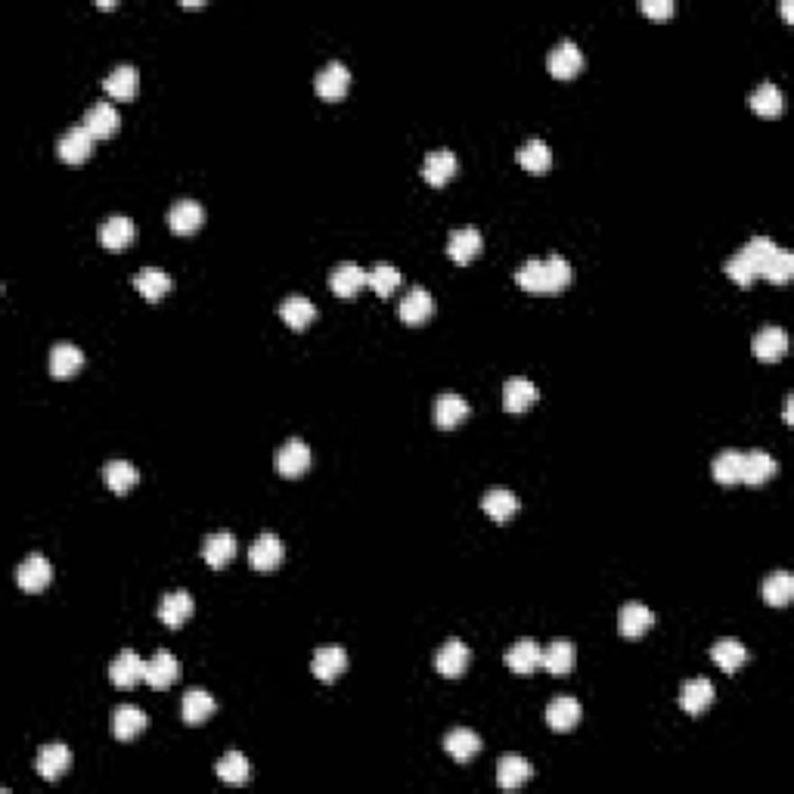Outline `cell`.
Instances as JSON below:
<instances>
[{
  "mask_svg": "<svg viewBox=\"0 0 794 794\" xmlns=\"http://www.w3.org/2000/svg\"><path fill=\"white\" fill-rule=\"evenodd\" d=\"M571 279H574V270L561 255L531 258V261L518 264L516 270V283L528 292H559L565 289Z\"/></svg>",
  "mask_w": 794,
  "mask_h": 794,
  "instance_id": "6da1fadb",
  "label": "cell"
},
{
  "mask_svg": "<svg viewBox=\"0 0 794 794\" xmlns=\"http://www.w3.org/2000/svg\"><path fill=\"white\" fill-rule=\"evenodd\" d=\"M50 580H53V565L41 556V552H32V556H25L23 561H19L16 583L25 589V593H41Z\"/></svg>",
  "mask_w": 794,
  "mask_h": 794,
  "instance_id": "7a4b0ae2",
  "label": "cell"
},
{
  "mask_svg": "<svg viewBox=\"0 0 794 794\" xmlns=\"http://www.w3.org/2000/svg\"><path fill=\"white\" fill-rule=\"evenodd\" d=\"M314 87H317V94L323 96V100H342V96L348 94V87H351L348 66L339 62V59L326 62V66L317 72V78H314Z\"/></svg>",
  "mask_w": 794,
  "mask_h": 794,
  "instance_id": "3957f363",
  "label": "cell"
},
{
  "mask_svg": "<svg viewBox=\"0 0 794 794\" xmlns=\"http://www.w3.org/2000/svg\"><path fill=\"white\" fill-rule=\"evenodd\" d=\"M283 556H286L283 540H279L277 534H270V531L261 534V537H258L255 543H251V550H249L251 568H255V571H261V574L277 571L279 561H283Z\"/></svg>",
  "mask_w": 794,
  "mask_h": 794,
  "instance_id": "277c9868",
  "label": "cell"
},
{
  "mask_svg": "<svg viewBox=\"0 0 794 794\" xmlns=\"http://www.w3.org/2000/svg\"><path fill=\"white\" fill-rule=\"evenodd\" d=\"M56 152H59V159L68 161V165H81V161L90 159V152H94V133L84 128V124H75V128H68L59 137Z\"/></svg>",
  "mask_w": 794,
  "mask_h": 794,
  "instance_id": "5b68a950",
  "label": "cell"
},
{
  "mask_svg": "<svg viewBox=\"0 0 794 794\" xmlns=\"http://www.w3.org/2000/svg\"><path fill=\"white\" fill-rule=\"evenodd\" d=\"M367 283H370V270H363V267L354 261L335 264L333 273H329V286H333V292L339 295V298H354Z\"/></svg>",
  "mask_w": 794,
  "mask_h": 794,
  "instance_id": "8992f818",
  "label": "cell"
},
{
  "mask_svg": "<svg viewBox=\"0 0 794 794\" xmlns=\"http://www.w3.org/2000/svg\"><path fill=\"white\" fill-rule=\"evenodd\" d=\"M546 66H550L552 78H559V81L574 78V75H578L580 68H583L580 47L574 44V41H559V44L550 50V59H546Z\"/></svg>",
  "mask_w": 794,
  "mask_h": 794,
  "instance_id": "52a82bcc",
  "label": "cell"
},
{
  "mask_svg": "<svg viewBox=\"0 0 794 794\" xmlns=\"http://www.w3.org/2000/svg\"><path fill=\"white\" fill-rule=\"evenodd\" d=\"M277 469L283 478H301L311 469V447L301 438H289L277 453Z\"/></svg>",
  "mask_w": 794,
  "mask_h": 794,
  "instance_id": "ba28073f",
  "label": "cell"
},
{
  "mask_svg": "<svg viewBox=\"0 0 794 794\" xmlns=\"http://www.w3.org/2000/svg\"><path fill=\"white\" fill-rule=\"evenodd\" d=\"M196 611L193 606V596L187 593V589H171V593L161 596L159 602V621L165 624V627H184V624L189 621V615Z\"/></svg>",
  "mask_w": 794,
  "mask_h": 794,
  "instance_id": "9c48e42d",
  "label": "cell"
},
{
  "mask_svg": "<svg viewBox=\"0 0 794 794\" xmlns=\"http://www.w3.org/2000/svg\"><path fill=\"white\" fill-rule=\"evenodd\" d=\"M432 311H434V298H432V292L423 289V286H413L397 305V314L406 326H423V323L432 317Z\"/></svg>",
  "mask_w": 794,
  "mask_h": 794,
  "instance_id": "30bf717a",
  "label": "cell"
},
{
  "mask_svg": "<svg viewBox=\"0 0 794 794\" xmlns=\"http://www.w3.org/2000/svg\"><path fill=\"white\" fill-rule=\"evenodd\" d=\"M109 680L115 683L118 689H133L140 683V680H146V662L137 655L133 649H124L122 655L112 662L109 667Z\"/></svg>",
  "mask_w": 794,
  "mask_h": 794,
  "instance_id": "8fae6325",
  "label": "cell"
},
{
  "mask_svg": "<svg viewBox=\"0 0 794 794\" xmlns=\"http://www.w3.org/2000/svg\"><path fill=\"white\" fill-rule=\"evenodd\" d=\"M580 716H583V707L571 695H556V698L546 705V723H550L556 733H571L580 723Z\"/></svg>",
  "mask_w": 794,
  "mask_h": 794,
  "instance_id": "7c38bea8",
  "label": "cell"
},
{
  "mask_svg": "<svg viewBox=\"0 0 794 794\" xmlns=\"http://www.w3.org/2000/svg\"><path fill=\"white\" fill-rule=\"evenodd\" d=\"M711 705H714V683L707 677H695V680H689V683H683V689H680V707H683L686 714L698 716V714H705Z\"/></svg>",
  "mask_w": 794,
  "mask_h": 794,
  "instance_id": "4fadbf2b",
  "label": "cell"
},
{
  "mask_svg": "<svg viewBox=\"0 0 794 794\" xmlns=\"http://www.w3.org/2000/svg\"><path fill=\"white\" fill-rule=\"evenodd\" d=\"M469 662H472V652H469V645L462 639H447L438 649V655H434V667L444 677H462Z\"/></svg>",
  "mask_w": 794,
  "mask_h": 794,
  "instance_id": "5bb4252c",
  "label": "cell"
},
{
  "mask_svg": "<svg viewBox=\"0 0 794 794\" xmlns=\"http://www.w3.org/2000/svg\"><path fill=\"white\" fill-rule=\"evenodd\" d=\"M751 348H754V354L761 357V360L776 363L782 360L785 351H789V333H785L782 326H763L761 333L754 335Z\"/></svg>",
  "mask_w": 794,
  "mask_h": 794,
  "instance_id": "9a60e30c",
  "label": "cell"
},
{
  "mask_svg": "<svg viewBox=\"0 0 794 794\" xmlns=\"http://www.w3.org/2000/svg\"><path fill=\"white\" fill-rule=\"evenodd\" d=\"M168 224H171V230L180 236L196 233V230L205 224V208L193 199H180V202H174L171 212H168Z\"/></svg>",
  "mask_w": 794,
  "mask_h": 794,
  "instance_id": "2e32d148",
  "label": "cell"
},
{
  "mask_svg": "<svg viewBox=\"0 0 794 794\" xmlns=\"http://www.w3.org/2000/svg\"><path fill=\"white\" fill-rule=\"evenodd\" d=\"M68 763H72V754L62 742H50L41 748L38 754V776L47 779V782H56V779L66 776Z\"/></svg>",
  "mask_w": 794,
  "mask_h": 794,
  "instance_id": "e0dca14e",
  "label": "cell"
},
{
  "mask_svg": "<svg viewBox=\"0 0 794 794\" xmlns=\"http://www.w3.org/2000/svg\"><path fill=\"white\" fill-rule=\"evenodd\" d=\"M81 124L90 133H94V140H106V137H112V133L118 131L122 118H118V112H115V106H112V103L100 100V103H94V106L87 109V115H84Z\"/></svg>",
  "mask_w": 794,
  "mask_h": 794,
  "instance_id": "ac0fdd59",
  "label": "cell"
},
{
  "mask_svg": "<svg viewBox=\"0 0 794 794\" xmlns=\"http://www.w3.org/2000/svg\"><path fill=\"white\" fill-rule=\"evenodd\" d=\"M178 677H180V662L171 655V652L159 649L156 655L146 662V683H150L152 689H168Z\"/></svg>",
  "mask_w": 794,
  "mask_h": 794,
  "instance_id": "d6986e66",
  "label": "cell"
},
{
  "mask_svg": "<svg viewBox=\"0 0 794 794\" xmlns=\"http://www.w3.org/2000/svg\"><path fill=\"white\" fill-rule=\"evenodd\" d=\"M540 662H543V649L528 636L512 643L509 652H506V664H509V671H516V673H534L540 667Z\"/></svg>",
  "mask_w": 794,
  "mask_h": 794,
  "instance_id": "ffe728a7",
  "label": "cell"
},
{
  "mask_svg": "<svg viewBox=\"0 0 794 794\" xmlns=\"http://www.w3.org/2000/svg\"><path fill=\"white\" fill-rule=\"evenodd\" d=\"M481 245L484 239L475 227H462V230H453L451 239H447V255H451L456 264H469L472 258L481 255Z\"/></svg>",
  "mask_w": 794,
  "mask_h": 794,
  "instance_id": "44dd1931",
  "label": "cell"
},
{
  "mask_svg": "<svg viewBox=\"0 0 794 794\" xmlns=\"http://www.w3.org/2000/svg\"><path fill=\"white\" fill-rule=\"evenodd\" d=\"M652 624H655V615L643 602H627L621 608V615H617V627H621V634L627 639H639L645 630H652Z\"/></svg>",
  "mask_w": 794,
  "mask_h": 794,
  "instance_id": "7402d4cb",
  "label": "cell"
},
{
  "mask_svg": "<svg viewBox=\"0 0 794 794\" xmlns=\"http://www.w3.org/2000/svg\"><path fill=\"white\" fill-rule=\"evenodd\" d=\"M456 165H460V161H456V156L451 150H432L425 156V161H423V178H425V184H432V187H444L447 180L453 178L456 174Z\"/></svg>",
  "mask_w": 794,
  "mask_h": 794,
  "instance_id": "603a6c76",
  "label": "cell"
},
{
  "mask_svg": "<svg viewBox=\"0 0 794 794\" xmlns=\"http://www.w3.org/2000/svg\"><path fill=\"white\" fill-rule=\"evenodd\" d=\"M81 367H84V351L78 348V344H72V342L53 344V351H50V376L53 379H68Z\"/></svg>",
  "mask_w": 794,
  "mask_h": 794,
  "instance_id": "cb8c5ba5",
  "label": "cell"
},
{
  "mask_svg": "<svg viewBox=\"0 0 794 794\" xmlns=\"http://www.w3.org/2000/svg\"><path fill=\"white\" fill-rule=\"evenodd\" d=\"M348 667V655H344L342 645H320L317 652H314V677L323 680V683H329V680H335L339 673Z\"/></svg>",
  "mask_w": 794,
  "mask_h": 794,
  "instance_id": "d4e9b609",
  "label": "cell"
},
{
  "mask_svg": "<svg viewBox=\"0 0 794 794\" xmlns=\"http://www.w3.org/2000/svg\"><path fill=\"white\" fill-rule=\"evenodd\" d=\"M472 413V406H469L466 397L453 395V391H447V395H438V400H434V423H438L441 428H456L462 423V419Z\"/></svg>",
  "mask_w": 794,
  "mask_h": 794,
  "instance_id": "484cf974",
  "label": "cell"
},
{
  "mask_svg": "<svg viewBox=\"0 0 794 794\" xmlns=\"http://www.w3.org/2000/svg\"><path fill=\"white\" fill-rule=\"evenodd\" d=\"M146 729V714L140 711L137 705H122L115 707V714H112V733H115L118 742H131L137 739L140 733Z\"/></svg>",
  "mask_w": 794,
  "mask_h": 794,
  "instance_id": "4316f807",
  "label": "cell"
},
{
  "mask_svg": "<svg viewBox=\"0 0 794 794\" xmlns=\"http://www.w3.org/2000/svg\"><path fill=\"white\" fill-rule=\"evenodd\" d=\"M279 317H283V323L289 329H307L314 323V317H317V307H314V301L305 298V295H289V298H283V305H279Z\"/></svg>",
  "mask_w": 794,
  "mask_h": 794,
  "instance_id": "83f0119b",
  "label": "cell"
},
{
  "mask_svg": "<svg viewBox=\"0 0 794 794\" xmlns=\"http://www.w3.org/2000/svg\"><path fill=\"white\" fill-rule=\"evenodd\" d=\"M214 711H217V705L205 689H189V692L184 695V705H180V714H184L187 726H202Z\"/></svg>",
  "mask_w": 794,
  "mask_h": 794,
  "instance_id": "f1b7e54d",
  "label": "cell"
},
{
  "mask_svg": "<svg viewBox=\"0 0 794 794\" xmlns=\"http://www.w3.org/2000/svg\"><path fill=\"white\" fill-rule=\"evenodd\" d=\"M537 400V385L525 376H516L503 385V406L509 413H525Z\"/></svg>",
  "mask_w": 794,
  "mask_h": 794,
  "instance_id": "f546056e",
  "label": "cell"
},
{
  "mask_svg": "<svg viewBox=\"0 0 794 794\" xmlns=\"http://www.w3.org/2000/svg\"><path fill=\"white\" fill-rule=\"evenodd\" d=\"M133 233H137V230H133L131 217L112 214L109 221L100 227V242H103V249H109V251H122V249H128V245H131Z\"/></svg>",
  "mask_w": 794,
  "mask_h": 794,
  "instance_id": "4dcf8cb0",
  "label": "cell"
},
{
  "mask_svg": "<svg viewBox=\"0 0 794 794\" xmlns=\"http://www.w3.org/2000/svg\"><path fill=\"white\" fill-rule=\"evenodd\" d=\"M137 87H140V75L128 62L115 66L106 78H103V90H106L109 96H115V100H131V96L137 94Z\"/></svg>",
  "mask_w": 794,
  "mask_h": 794,
  "instance_id": "1f68e13d",
  "label": "cell"
},
{
  "mask_svg": "<svg viewBox=\"0 0 794 794\" xmlns=\"http://www.w3.org/2000/svg\"><path fill=\"white\" fill-rule=\"evenodd\" d=\"M531 776H534L531 763L525 761V757H518V754H506L503 761L497 763V782H500V789H506V791L522 789Z\"/></svg>",
  "mask_w": 794,
  "mask_h": 794,
  "instance_id": "d6a6232c",
  "label": "cell"
},
{
  "mask_svg": "<svg viewBox=\"0 0 794 794\" xmlns=\"http://www.w3.org/2000/svg\"><path fill=\"white\" fill-rule=\"evenodd\" d=\"M481 506L497 525L509 522V518L518 512V500H516V494H512L509 488H490L488 494L481 497Z\"/></svg>",
  "mask_w": 794,
  "mask_h": 794,
  "instance_id": "836d02e7",
  "label": "cell"
},
{
  "mask_svg": "<svg viewBox=\"0 0 794 794\" xmlns=\"http://www.w3.org/2000/svg\"><path fill=\"white\" fill-rule=\"evenodd\" d=\"M574 662H578V649H574V643H568V639H556V643L546 645L540 667H546L550 673L561 677V673L574 671Z\"/></svg>",
  "mask_w": 794,
  "mask_h": 794,
  "instance_id": "e575fe53",
  "label": "cell"
},
{
  "mask_svg": "<svg viewBox=\"0 0 794 794\" xmlns=\"http://www.w3.org/2000/svg\"><path fill=\"white\" fill-rule=\"evenodd\" d=\"M233 556H236V537L230 531H214L212 537L205 540V546H202V559L212 568H224Z\"/></svg>",
  "mask_w": 794,
  "mask_h": 794,
  "instance_id": "d590c367",
  "label": "cell"
},
{
  "mask_svg": "<svg viewBox=\"0 0 794 794\" xmlns=\"http://www.w3.org/2000/svg\"><path fill=\"white\" fill-rule=\"evenodd\" d=\"M516 159H518V165H522L525 171L543 174V171H550V165H552V150L543 143V140H528V143L518 146Z\"/></svg>",
  "mask_w": 794,
  "mask_h": 794,
  "instance_id": "8d00e7d4",
  "label": "cell"
},
{
  "mask_svg": "<svg viewBox=\"0 0 794 794\" xmlns=\"http://www.w3.org/2000/svg\"><path fill=\"white\" fill-rule=\"evenodd\" d=\"M711 658L720 671L735 673L744 662H748V649H744L739 639H716V643L711 645Z\"/></svg>",
  "mask_w": 794,
  "mask_h": 794,
  "instance_id": "74e56055",
  "label": "cell"
},
{
  "mask_svg": "<svg viewBox=\"0 0 794 794\" xmlns=\"http://www.w3.org/2000/svg\"><path fill=\"white\" fill-rule=\"evenodd\" d=\"M133 286L143 292L146 301H161V295L171 292V277H168L161 267H143V270L133 277Z\"/></svg>",
  "mask_w": 794,
  "mask_h": 794,
  "instance_id": "f35d334b",
  "label": "cell"
},
{
  "mask_svg": "<svg viewBox=\"0 0 794 794\" xmlns=\"http://www.w3.org/2000/svg\"><path fill=\"white\" fill-rule=\"evenodd\" d=\"M444 748H447V754H451L453 761L466 763V761H472L478 751H481V739H478V733H472V729H453V733H447Z\"/></svg>",
  "mask_w": 794,
  "mask_h": 794,
  "instance_id": "ab89813d",
  "label": "cell"
},
{
  "mask_svg": "<svg viewBox=\"0 0 794 794\" xmlns=\"http://www.w3.org/2000/svg\"><path fill=\"white\" fill-rule=\"evenodd\" d=\"M779 462L772 460L770 453L754 451V453H744V469H742V481L744 484H763L776 475Z\"/></svg>",
  "mask_w": 794,
  "mask_h": 794,
  "instance_id": "60d3db41",
  "label": "cell"
},
{
  "mask_svg": "<svg viewBox=\"0 0 794 794\" xmlns=\"http://www.w3.org/2000/svg\"><path fill=\"white\" fill-rule=\"evenodd\" d=\"M214 772H217V779H221V782H227V785H245L251 779L249 761H245L239 751H230V754H224L221 761L214 763Z\"/></svg>",
  "mask_w": 794,
  "mask_h": 794,
  "instance_id": "b9f144b4",
  "label": "cell"
},
{
  "mask_svg": "<svg viewBox=\"0 0 794 794\" xmlns=\"http://www.w3.org/2000/svg\"><path fill=\"white\" fill-rule=\"evenodd\" d=\"M103 478H106V484L115 490V494H128L133 484L140 481V472H137V466L128 462V460H112V462L103 466Z\"/></svg>",
  "mask_w": 794,
  "mask_h": 794,
  "instance_id": "7bdbcfd3",
  "label": "cell"
},
{
  "mask_svg": "<svg viewBox=\"0 0 794 794\" xmlns=\"http://www.w3.org/2000/svg\"><path fill=\"white\" fill-rule=\"evenodd\" d=\"M782 106H785L782 90H779V84H772V81H763L761 87L751 94V109L763 118H776L779 112H782Z\"/></svg>",
  "mask_w": 794,
  "mask_h": 794,
  "instance_id": "ee69618b",
  "label": "cell"
},
{
  "mask_svg": "<svg viewBox=\"0 0 794 794\" xmlns=\"http://www.w3.org/2000/svg\"><path fill=\"white\" fill-rule=\"evenodd\" d=\"M794 596V578L789 571H776L763 580V602L767 606H789Z\"/></svg>",
  "mask_w": 794,
  "mask_h": 794,
  "instance_id": "f6af8a7d",
  "label": "cell"
},
{
  "mask_svg": "<svg viewBox=\"0 0 794 794\" xmlns=\"http://www.w3.org/2000/svg\"><path fill=\"white\" fill-rule=\"evenodd\" d=\"M742 469H744V453L739 451H723L714 460L711 472L720 484H739L742 481Z\"/></svg>",
  "mask_w": 794,
  "mask_h": 794,
  "instance_id": "bcb514c9",
  "label": "cell"
},
{
  "mask_svg": "<svg viewBox=\"0 0 794 794\" xmlns=\"http://www.w3.org/2000/svg\"><path fill=\"white\" fill-rule=\"evenodd\" d=\"M776 251H779V245L772 242L770 236H754V239H748V242H744V249L739 251V255H744V261L754 267L757 277H761V270L767 267V261L776 255Z\"/></svg>",
  "mask_w": 794,
  "mask_h": 794,
  "instance_id": "7dc6e473",
  "label": "cell"
},
{
  "mask_svg": "<svg viewBox=\"0 0 794 794\" xmlns=\"http://www.w3.org/2000/svg\"><path fill=\"white\" fill-rule=\"evenodd\" d=\"M370 286L372 289H376V295H391L400 286V270L395 264H388V261H379V264H372V270H370Z\"/></svg>",
  "mask_w": 794,
  "mask_h": 794,
  "instance_id": "c3c4849f",
  "label": "cell"
},
{
  "mask_svg": "<svg viewBox=\"0 0 794 794\" xmlns=\"http://www.w3.org/2000/svg\"><path fill=\"white\" fill-rule=\"evenodd\" d=\"M761 277H767L770 283H789V279L794 277V255H789V251H782L779 249L776 255L770 258L767 261V267H763L761 270Z\"/></svg>",
  "mask_w": 794,
  "mask_h": 794,
  "instance_id": "681fc988",
  "label": "cell"
},
{
  "mask_svg": "<svg viewBox=\"0 0 794 794\" xmlns=\"http://www.w3.org/2000/svg\"><path fill=\"white\" fill-rule=\"evenodd\" d=\"M726 277L733 279V283H739V286H751L757 279V270L744 261V255H733L726 261Z\"/></svg>",
  "mask_w": 794,
  "mask_h": 794,
  "instance_id": "f907efd6",
  "label": "cell"
},
{
  "mask_svg": "<svg viewBox=\"0 0 794 794\" xmlns=\"http://www.w3.org/2000/svg\"><path fill=\"white\" fill-rule=\"evenodd\" d=\"M639 10H643L645 16L664 19V16H671V13L677 10V4H673V0H643V4H639Z\"/></svg>",
  "mask_w": 794,
  "mask_h": 794,
  "instance_id": "816d5d0a",
  "label": "cell"
},
{
  "mask_svg": "<svg viewBox=\"0 0 794 794\" xmlns=\"http://www.w3.org/2000/svg\"><path fill=\"white\" fill-rule=\"evenodd\" d=\"M785 423L791 425V397H785Z\"/></svg>",
  "mask_w": 794,
  "mask_h": 794,
  "instance_id": "f5cc1de1",
  "label": "cell"
},
{
  "mask_svg": "<svg viewBox=\"0 0 794 794\" xmlns=\"http://www.w3.org/2000/svg\"><path fill=\"white\" fill-rule=\"evenodd\" d=\"M782 13H785V19H791V4H789V0H782Z\"/></svg>",
  "mask_w": 794,
  "mask_h": 794,
  "instance_id": "db71d44e",
  "label": "cell"
}]
</instances>
